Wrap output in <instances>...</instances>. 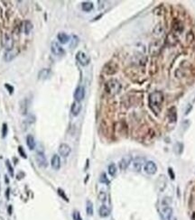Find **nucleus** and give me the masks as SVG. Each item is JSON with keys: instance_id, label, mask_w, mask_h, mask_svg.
<instances>
[{"instance_id": "nucleus-1", "label": "nucleus", "mask_w": 195, "mask_h": 220, "mask_svg": "<svg viewBox=\"0 0 195 220\" xmlns=\"http://www.w3.org/2000/svg\"><path fill=\"white\" fill-rule=\"evenodd\" d=\"M164 94L161 91H154L149 95L148 97V105H149L150 109L154 113V115H158L162 109V106L164 103Z\"/></svg>"}, {"instance_id": "nucleus-2", "label": "nucleus", "mask_w": 195, "mask_h": 220, "mask_svg": "<svg viewBox=\"0 0 195 220\" xmlns=\"http://www.w3.org/2000/svg\"><path fill=\"white\" fill-rule=\"evenodd\" d=\"M121 83L116 79H110L109 80H108L105 84V92L110 96V97H114L116 95H117L120 90H121Z\"/></svg>"}, {"instance_id": "nucleus-3", "label": "nucleus", "mask_w": 195, "mask_h": 220, "mask_svg": "<svg viewBox=\"0 0 195 220\" xmlns=\"http://www.w3.org/2000/svg\"><path fill=\"white\" fill-rule=\"evenodd\" d=\"M160 214L164 220H173V208L170 206V198L165 197L163 199Z\"/></svg>"}, {"instance_id": "nucleus-4", "label": "nucleus", "mask_w": 195, "mask_h": 220, "mask_svg": "<svg viewBox=\"0 0 195 220\" xmlns=\"http://www.w3.org/2000/svg\"><path fill=\"white\" fill-rule=\"evenodd\" d=\"M2 46L5 48L6 51H10L14 48V40L12 36L8 33H4L2 34Z\"/></svg>"}, {"instance_id": "nucleus-5", "label": "nucleus", "mask_w": 195, "mask_h": 220, "mask_svg": "<svg viewBox=\"0 0 195 220\" xmlns=\"http://www.w3.org/2000/svg\"><path fill=\"white\" fill-rule=\"evenodd\" d=\"M117 70H118V66L114 61H109L106 63L103 67V71L107 75H114L115 73H117Z\"/></svg>"}, {"instance_id": "nucleus-6", "label": "nucleus", "mask_w": 195, "mask_h": 220, "mask_svg": "<svg viewBox=\"0 0 195 220\" xmlns=\"http://www.w3.org/2000/svg\"><path fill=\"white\" fill-rule=\"evenodd\" d=\"M76 60L78 61V62L80 64L81 66H87L89 65V63L90 61V59L88 55L82 51H80L77 52L76 54Z\"/></svg>"}, {"instance_id": "nucleus-7", "label": "nucleus", "mask_w": 195, "mask_h": 220, "mask_svg": "<svg viewBox=\"0 0 195 220\" xmlns=\"http://www.w3.org/2000/svg\"><path fill=\"white\" fill-rule=\"evenodd\" d=\"M144 170H145V173L149 174V175H154V174H155L157 171V165L153 161H148L145 164Z\"/></svg>"}, {"instance_id": "nucleus-8", "label": "nucleus", "mask_w": 195, "mask_h": 220, "mask_svg": "<svg viewBox=\"0 0 195 220\" xmlns=\"http://www.w3.org/2000/svg\"><path fill=\"white\" fill-rule=\"evenodd\" d=\"M51 51L54 55H56V56H62V55H63L65 53L64 49L57 42H52L51 43Z\"/></svg>"}, {"instance_id": "nucleus-9", "label": "nucleus", "mask_w": 195, "mask_h": 220, "mask_svg": "<svg viewBox=\"0 0 195 220\" xmlns=\"http://www.w3.org/2000/svg\"><path fill=\"white\" fill-rule=\"evenodd\" d=\"M73 97H74V99H75V101H78V102L82 101V100L84 99V97H85V88H84V87H82V86L77 87L75 91H74Z\"/></svg>"}, {"instance_id": "nucleus-10", "label": "nucleus", "mask_w": 195, "mask_h": 220, "mask_svg": "<svg viewBox=\"0 0 195 220\" xmlns=\"http://www.w3.org/2000/svg\"><path fill=\"white\" fill-rule=\"evenodd\" d=\"M132 163H133V169L136 171H139L142 169L143 165L145 164V159L142 156H137L133 160Z\"/></svg>"}, {"instance_id": "nucleus-11", "label": "nucleus", "mask_w": 195, "mask_h": 220, "mask_svg": "<svg viewBox=\"0 0 195 220\" xmlns=\"http://www.w3.org/2000/svg\"><path fill=\"white\" fill-rule=\"evenodd\" d=\"M18 53H19V49H18V48H13L10 51H6V52L4 59H5L6 61L9 62V61H13L18 55Z\"/></svg>"}, {"instance_id": "nucleus-12", "label": "nucleus", "mask_w": 195, "mask_h": 220, "mask_svg": "<svg viewBox=\"0 0 195 220\" xmlns=\"http://www.w3.org/2000/svg\"><path fill=\"white\" fill-rule=\"evenodd\" d=\"M35 160H36L37 164H38L40 167H42V168L47 167V165H48L47 159H46L45 155L43 152H37L36 156H35Z\"/></svg>"}, {"instance_id": "nucleus-13", "label": "nucleus", "mask_w": 195, "mask_h": 220, "mask_svg": "<svg viewBox=\"0 0 195 220\" xmlns=\"http://www.w3.org/2000/svg\"><path fill=\"white\" fill-rule=\"evenodd\" d=\"M71 152V146L67 143H62L59 146V153L62 157H68Z\"/></svg>"}, {"instance_id": "nucleus-14", "label": "nucleus", "mask_w": 195, "mask_h": 220, "mask_svg": "<svg viewBox=\"0 0 195 220\" xmlns=\"http://www.w3.org/2000/svg\"><path fill=\"white\" fill-rule=\"evenodd\" d=\"M172 29H173V32L174 33L173 34H179L181 33L183 29H184V26H183V24L179 21V20H175L173 21V25H172Z\"/></svg>"}, {"instance_id": "nucleus-15", "label": "nucleus", "mask_w": 195, "mask_h": 220, "mask_svg": "<svg viewBox=\"0 0 195 220\" xmlns=\"http://www.w3.org/2000/svg\"><path fill=\"white\" fill-rule=\"evenodd\" d=\"M81 104L80 102H78V101H74L72 104H71V113L73 116H78L81 111Z\"/></svg>"}, {"instance_id": "nucleus-16", "label": "nucleus", "mask_w": 195, "mask_h": 220, "mask_svg": "<svg viewBox=\"0 0 195 220\" xmlns=\"http://www.w3.org/2000/svg\"><path fill=\"white\" fill-rule=\"evenodd\" d=\"M132 162V157L129 156V155H127V156H124L121 161L119 162V168L122 171H125L127 169V167L129 166V164Z\"/></svg>"}, {"instance_id": "nucleus-17", "label": "nucleus", "mask_w": 195, "mask_h": 220, "mask_svg": "<svg viewBox=\"0 0 195 220\" xmlns=\"http://www.w3.org/2000/svg\"><path fill=\"white\" fill-rule=\"evenodd\" d=\"M167 116H168V119L171 123H175L177 121V110H176L175 107H172L168 109Z\"/></svg>"}, {"instance_id": "nucleus-18", "label": "nucleus", "mask_w": 195, "mask_h": 220, "mask_svg": "<svg viewBox=\"0 0 195 220\" xmlns=\"http://www.w3.org/2000/svg\"><path fill=\"white\" fill-rule=\"evenodd\" d=\"M51 165L52 168L55 171H58L61 168V158L59 155L54 154L52 160H51Z\"/></svg>"}, {"instance_id": "nucleus-19", "label": "nucleus", "mask_w": 195, "mask_h": 220, "mask_svg": "<svg viewBox=\"0 0 195 220\" xmlns=\"http://www.w3.org/2000/svg\"><path fill=\"white\" fill-rule=\"evenodd\" d=\"M70 36L66 33H62V32H61V33H59L58 34H57V39H58V41L62 43V44H66L69 41H70Z\"/></svg>"}, {"instance_id": "nucleus-20", "label": "nucleus", "mask_w": 195, "mask_h": 220, "mask_svg": "<svg viewBox=\"0 0 195 220\" xmlns=\"http://www.w3.org/2000/svg\"><path fill=\"white\" fill-rule=\"evenodd\" d=\"M51 75V70L50 69H43L42 70L39 71L38 73V79L44 80V79H47Z\"/></svg>"}, {"instance_id": "nucleus-21", "label": "nucleus", "mask_w": 195, "mask_h": 220, "mask_svg": "<svg viewBox=\"0 0 195 220\" xmlns=\"http://www.w3.org/2000/svg\"><path fill=\"white\" fill-rule=\"evenodd\" d=\"M99 213L101 217H107L110 214V210L106 205H102L99 209Z\"/></svg>"}, {"instance_id": "nucleus-22", "label": "nucleus", "mask_w": 195, "mask_h": 220, "mask_svg": "<svg viewBox=\"0 0 195 220\" xmlns=\"http://www.w3.org/2000/svg\"><path fill=\"white\" fill-rule=\"evenodd\" d=\"M26 144L28 146V148L30 150H34L35 147V141H34V137L32 134L27 135L26 137Z\"/></svg>"}, {"instance_id": "nucleus-23", "label": "nucleus", "mask_w": 195, "mask_h": 220, "mask_svg": "<svg viewBox=\"0 0 195 220\" xmlns=\"http://www.w3.org/2000/svg\"><path fill=\"white\" fill-rule=\"evenodd\" d=\"M81 8H82L83 11L89 12V11L92 10V9H93V4H92L91 2H89V1L83 2V3L81 4Z\"/></svg>"}, {"instance_id": "nucleus-24", "label": "nucleus", "mask_w": 195, "mask_h": 220, "mask_svg": "<svg viewBox=\"0 0 195 220\" xmlns=\"http://www.w3.org/2000/svg\"><path fill=\"white\" fill-rule=\"evenodd\" d=\"M86 212L89 216L93 215V204L90 200H87L86 202Z\"/></svg>"}, {"instance_id": "nucleus-25", "label": "nucleus", "mask_w": 195, "mask_h": 220, "mask_svg": "<svg viewBox=\"0 0 195 220\" xmlns=\"http://www.w3.org/2000/svg\"><path fill=\"white\" fill-rule=\"evenodd\" d=\"M20 105H21V106H20V110H21V112H22V115H26L27 111H28V107H27V101L24 99V100H23V101L21 102Z\"/></svg>"}, {"instance_id": "nucleus-26", "label": "nucleus", "mask_w": 195, "mask_h": 220, "mask_svg": "<svg viewBox=\"0 0 195 220\" xmlns=\"http://www.w3.org/2000/svg\"><path fill=\"white\" fill-rule=\"evenodd\" d=\"M108 171L109 175L114 176L115 174L117 173V166H116V164H115V163H111V164H109V165H108Z\"/></svg>"}, {"instance_id": "nucleus-27", "label": "nucleus", "mask_w": 195, "mask_h": 220, "mask_svg": "<svg viewBox=\"0 0 195 220\" xmlns=\"http://www.w3.org/2000/svg\"><path fill=\"white\" fill-rule=\"evenodd\" d=\"M32 29H33L32 23L30 21H25V23H24V32H25V33L28 34L31 32Z\"/></svg>"}, {"instance_id": "nucleus-28", "label": "nucleus", "mask_w": 195, "mask_h": 220, "mask_svg": "<svg viewBox=\"0 0 195 220\" xmlns=\"http://www.w3.org/2000/svg\"><path fill=\"white\" fill-rule=\"evenodd\" d=\"M99 181L101 183H105V184H108V183H109V181H108V180L107 178V175L105 173H101L100 178H99Z\"/></svg>"}, {"instance_id": "nucleus-29", "label": "nucleus", "mask_w": 195, "mask_h": 220, "mask_svg": "<svg viewBox=\"0 0 195 220\" xmlns=\"http://www.w3.org/2000/svg\"><path fill=\"white\" fill-rule=\"evenodd\" d=\"M72 217H73V220H82V217L80 214L79 211H74L73 214H72Z\"/></svg>"}, {"instance_id": "nucleus-30", "label": "nucleus", "mask_w": 195, "mask_h": 220, "mask_svg": "<svg viewBox=\"0 0 195 220\" xmlns=\"http://www.w3.org/2000/svg\"><path fill=\"white\" fill-rule=\"evenodd\" d=\"M6 167H7V169H8L9 173H10V175L13 176V175H14V170H13V167L11 166L10 162H9V161H6Z\"/></svg>"}, {"instance_id": "nucleus-31", "label": "nucleus", "mask_w": 195, "mask_h": 220, "mask_svg": "<svg viewBox=\"0 0 195 220\" xmlns=\"http://www.w3.org/2000/svg\"><path fill=\"white\" fill-rule=\"evenodd\" d=\"M58 194L64 199V200H66V201H69V199H68V198H67V196L65 195V193H64V191L63 190H62L61 189H58Z\"/></svg>"}, {"instance_id": "nucleus-32", "label": "nucleus", "mask_w": 195, "mask_h": 220, "mask_svg": "<svg viewBox=\"0 0 195 220\" xmlns=\"http://www.w3.org/2000/svg\"><path fill=\"white\" fill-rule=\"evenodd\" d=\"M7 134V125L3 124V128H2V137H6Z\"/></svg>"}, {"instance_id": "nucleus-33", "label": "nucleus", "mask_w": 195, "mask_h": 220, "mask_svg": "<svg viewBox=\"0 0 195 220\" xmlns=\"http://www.w3.org/2000/svg\"><path fill=\"white\" fill-rule=\"evenodd\" d=\"M18 152H19V153L21 154V156H22L23 158H24V159L27 158L26 154H25V152H24V148L22 147V146H19V147H18Z\"/></svg>"}, {"instance_id": "nucleus-34", "label": "nucleus", "mask_w": 195, "mask_h": 220, "mask_svg": "<svg viewBox=\"0 0 195 220\" xmlns=\"http://www.w3.org/2000/svg\"><path fill=\"white\" fill-rule=\"evenodd\" d=\"M5 88H7V90H8V92H9V94H13V92H14V88L12 87V86H10L9 84H5Z\"/></svg>"}, {"instance_id": "nucleus-35", "label": "nucleus", "mask_w": 195, "mask_h": 220, "mask_svg": "<svg viewBox=\"0 0 195 220\" xmlns=\"http://www.w3.org/2000/svg\"><path fill=\"white\" fill-rule=\"evenodd\" d=\"M106 198H107L106 193H105V192H103V191H101L100 193H99V198L101 201H105V200H106Z\"/></svg>"}, {"instance_id": "nucleus-36", "label": "nucleus", "mask_w": 195, "mask_h": 220, "mask_svg": "<svg viewBox=\"0 0 195 220\" xmlns=\"http://www.w3.org/2000/svg\"><path fill=\"white\" fill-rule=\"evenodd\" d=\"M168 173H169V176H170V178H171L172 180H174V179H175V175H174V173H173V169H172V168H169V170H168Z\"/></svg>"}, {"instance_id": "nucleus-37", "label": "nucleus", "mask_w": 195, "mask_h": 220, "mask_svg": "<svg viewBox=\"0 0 195 220\" xmlns=\"http://www.w3.org/2000/svg\"><path fill=\"white\" fill-rule=\"evenodd\" d=\"M192 220H195V212L192 215Z\"/></svg>"}]
</instances>
